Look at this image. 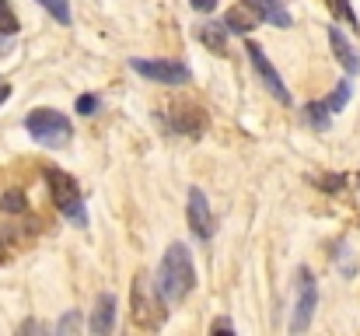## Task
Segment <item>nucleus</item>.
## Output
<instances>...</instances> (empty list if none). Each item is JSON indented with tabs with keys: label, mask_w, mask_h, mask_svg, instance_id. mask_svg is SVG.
Listing matches in <instances>:
<instances>
[{
	"label": "nucleus",
	"mask_w": 360,
	"mask_h": 336,
	"mask_svg": "<svg viewBox=\"0 0 360 336\" xmlns=\"http://www.w3.org/2000/svg\"><path fill=\"white\" fill-rule=\"evenodd\" d=\"M25 130L32 133V140H39V144L53 147V151L67 147V144H70V137H74V123H70L63 112H56V109H35V112H28V119H25Z\"/></svg>",
	"instance_id": "nucleus-3"
},
{
	"label": "nucleus",
	"mask_w": 360,
	"mask_h": 336,
	"mask_svg": "<svg viewBox=\"0 0 360 336\" xmlns=\"http://www.w3.org/2000/svg\"><path fill=\"white\" fill-rule=\"evenodd\" d=\"M77 112L81 116H95L98 112V95H81L77 99Z\"/></svg>",
	"instance_id": "nucleus-20"
},
{
	"label": "nucleus",
	"mask_w": 360,
	"mask_h": 336,
	"mask_svg": "<svg viewBox=\"0 0 360 336\" xmlns=\"http://www.w3.org/2000/svg\"><path fill=\"white\" fill-rule=\"evenodd\" d=\"M200 35H203V42L210 49L224 53V32H221V25H200Z\"/></svg>",
	"instance_id": "nucleus-16"
},
{
	"label": "nucleus",
	"mask_w": 360,
	"mask_h": 336,
	"mask_svg": "<svg viewBox=\"0 0 360 336\" xmlns=\"http://www.w3.org/2000/svg\"><path fill=\"white\" fill-rule=\"evenodd\" d=\"M350 92H354V85H350V81H340V88H336V92H333L322 106H326L329 112H340L347 102H350Z\"/></svg>",
	"instance_id": "nucleus-13"
},
{
	"label": "nucleus",
	"mask_w": 360,
	"mask_h": 336,
	"mask_svg": "<svg viewBox=\"0 0 360 336\" xmlns=\"http://www.w3.org/2000/svg\"><path fill=\"white\" fill-rule=\"evenodd\" d=\"M18 32V14L11 11L7 0H0V35H14Z\"/></svg>",
	"instance_id": "nucleus-17"
},
{
	"label": "nucleus",
	"mask_w": 360,
	"mask_h": 336,
	"mask_svg": "<svg viewBox=\"0 0 360 336\" xmlns=\"http://www.w3.org/2000/svg\"><path fill=\"white\" fill-rule=\"evenodd\" d=\"M46 186H49L53 204H56L70 221L77 224V228L88 224V211H84V200H81V186H77V179H74L70 172H63V168H56V165H46Z\"/></svg>",
	"instance_id": "nucleus-2"
},
{
	"label": "nucleus",
	"mask_w": 360,
	"mask_h": 336,
	"mask_svg": "<svg viewBox=\"0 0 360 336\" xmlns=\"http://www.w3.org/2000/svg\"><path fill=\"white\" fill-rule=\"evenodd\" d=\"M129 67L140 77L158 81V85H172V88H179V85L189 81V67L186 63H175V60H129Z\"/></svg>",
	"instance_id": "nucleus-6"
},
{
	"label": "nucleus",
	"mask_w": 360,
	"mask_h": 336,
	"mask_svg": "<svg viewBox=\"0 0 360 336\" xmlns=\"http://www.w3.org/2000/svg\"><path fill=\"white\" fill-rule=\"evenodd\" d=\"M189 228L200 242H207L214 235V218H210V204H207V193L200 186L189 189Z\"/></svg>",
	"instance_id": "nucleus-8"
},
{
	"label": "nucleus",
	"mask_w": 360,
	"mask_h": 336,
	"mask_svg": "<svg viewBox=\"0 0 360 336\" xmlns=\"http://www.w3.org/2000/svg\"><path fill=\"white\" fill-rule=\"evenodd\" d=\"M315 305H319V284L311 277L308 266L297 270V298H294V316H290V333H304L315 319Z\"/></svg>",
	"instance_id": "nucleus-5"
},
{
	"label": "nucleus",
	"mask_w": 360,
	"mask_h": 336,
	"mask_svg": "<svg viewBox=\"0 0 360 336\" xmlns=\"http://www.w3.org/2000/svg\"><path fill=\"white\" fill-rule=\"evenodd\" d=\"M193 7H196V11H214L217 0H193Z\"/></svg>",
	"instance_id": "nucleus-23"
},
{
	"label": "nucleus",
	"mask_w": 360,
	"mask_h": 336,
	"mask_svg": "<svg viewBox=\"0 0 360 336\" xmlns=\"http://www.w3.org/2000/svg\"><path fill=\"white\" fill-rule=\"evenodd\" d=\"M112 326H116V298H112V294H102V298L95 301V312H91L88 330L95 336H105V333H112Z\"/></svg>",
	"instance_id": "nucleus-10"
},
{
	"label": "nucleus",
	"mask_w": 360,
	"mask_h": 336,
	"mask_svg": "<svg viewBox=\"0 0 360 336\" xmlns=\"http://www.w3.org/2000/svg\"><path fill=\"white\" fill-rule=\"evenodd\" d=\"M329 42H333V53H336V60H340V67L347 70V74H360V56H357V49L350 46V39L333 25L329 28Z\"/></svg>",
	"instance_id": "nucleus-11"
},
{
	"label": "nucleus",
	"mask_w": 360,
	"mask_h": 336,
	"mask_svg": "<svg viewBox=\"0 0 360 336\" xmlns=\"http://www.w3.org/2000/svg\"><path fill=\"white\" fill-rule=\"evenodd\" d=\"M77 330H81V316H77V312H67V316H63V319L56 323V333H60V336L77 333Z\"/></svg>",
	"instance_id": "nucleus-19"
},
{
	"label": "nucleus",
	"mask_w": 360,
	"mask_h": 336,
	"mask_svg": "<svg viewBox=\"0 0 360 336\" xmlns=\"http://www.w3.org/2000/svg\"><path fill=\"white\" fill-rule=\"evenodd\" d=\"M0 207H4V211H21V207H25V197H21V193H7Z\"/></svg>",
	"instance_id": "nucleus-21"
},
{
	"label": "nucleus",
	"mask_w": 360,
	"mask_h": 336,
	"mask_svg": "<svg viewBox=\"0 0 360 336\" xmlns=\"http://www.w3.org/2000/svg\"><path fill=\"white\" fill-rule=\"evenodd\" d=\"M39 7H46V14H53L60 25H70V4L67 0H39Z\"/></svg>",
	"instance_id": "nucleus-14"
},
{
	"label": "nucleus",
	"mask_w": 360,
	"mask_h": 336,
	"mask_svg": "<svg viewBox=\"0 0 360 336\" xmlns=\"http://www.w3.org/2000/svg\"><path fill=\"white\" fill-rule=\"evenodd\" d=\"M224 25H228V32H235V35H248V32H252V14H245L241 7H235V11L224 14Z\"/></svg>",
	"instance_id": "nucleus-12"
},
{
	"label": "nucleus",
	"mask_w": 360,
	"mask_h": 336,
	"mask_svg": "<svg viewBox=\"0 0 360 336\" xmlns=\"http://www.w3.org/2000/svg\"><path fill=\"white\" fill-rule=\"evenodd\" d=\"M304 119H308L311 126H319V130H326V126H329V109H326L322 102H311V106L304 109Z\"/></svg>",
	"instance_id": "nucleus-18"
},
{
	"label": "nucleus",
	"mask_w": 360,
	"mask_h": 336,
	"mask_svg": "<svg viewBox=\"0 0 360 336\" xmlns=\"http://www.w3.org/2000/svg\"><path fill=\"white\" fill-rule=\"evenodd\" d=\"M165 298L158 294V287L140 273L136 284H133V326L136 330H158L165 323V312H161Z\"/></svg>",
	"instance_id": "nucleus-4"
},
{
	"label": "nucleus",
	"mask_w": 360,
	"mask_h": 336,
	"mask_svg": "<svg viewBox=\"0 0 360 336\" xmlns=\"http://www.w3.org/2000/svg\"><path fill=\"white\" fill-rule=\"evenodd\" d=\"M158 294L168 301V305H179L193 294L196 287V266H193V256L182 242H172L168 252L161 256V266H158V280H154Z\"/></svg>",
	"instance_id": "nucleus-1"
},
{
	"label": "nucleus",
	"mask_w": 360,
	"mask_h": 336,
	"mask_svg": "<svg viewBox=\"0 0 360 336\" xmlns=\"http://www.w3.org/2000/svg\"><path fill=\"white\" fill-rule=\"evenodd\" d=\"M0 81H4V77H0Z\"/></svg>",
	"instance_id": "nucleus-25"
},
{
	"label": "nucleus",
	"mask_w": 360,
	"mask_h": 336,
	"mask_svg": "<svg viewBox=\"0 0 360 336\" xmlns=\"http://www.w3.org/2000/svg\"><path fill=\"white\" fill-rule=\"evenodd\" d=\"M245 53H248V60H252V67L259 70V77H262V85L273 92V99L276 102H283V106H290V92H287V85H283V77H280V70L269 63V56L255 46V42H248L245 46Z\"/></svg>",
	"instance_id": "nucleus-7"
},
{
	"label": "nucleus",
	"mask_w": 360,
	"mask_h": 336,
	"mask_svg": "<svg viewBox=\"0 0 360 336\" xmlns=\"http://www.w3.org/2000/svg\"><path fill=\"white\" fill-rule=\"evenodd\" d=\"M326 4H329V7H333V14H336V18H343V21H347V25H354V32H357V11H354V4H350V0H326Z\"/></svg>",
	"instance_id": "nucleus-15"
},
{
	"label": "nucleus",
	"mask_w": 360,
	"mask_h": 336,
	"mask_svg": "<svg viewBox=\"0 0 360 336\" xmlns=\"http://www.w3.org/2000/svg\"><path fill=\"white\" fill-rule=\"evenodd\" d=\"M214 330H217V333H235V326H231L228 319H217V323H214Z\"/></svg>",
	"instance_id": "nucleus-22"
},
{
	"label": "nucleus",
	"mask_w": 360,
	"mask_h": 336,
	"mask_svg": "<svg viewBox=\"0 0 360 336\" xmlns=\"http://www.w3.org/2000/svg\"><path fill=\"white\" fill-rule=\"evenodd\" d=\"M7 95H11V85H7V81H0V106L7 102Z\"/></svg>",
	"instance_id": "nucleus-24"
},
{
	"label": "nucleus",
	"mask_w": 360,
	"mask_h": 336,
	"mask_svg": "<svg viewBox=\"0 0 360 336\" xmlns=\"http://www.w3.org/2000/svg\"><path fill=\"white\" fill-rule=\"evenodd\" d=\"M245 4H248V11L255 18L269 21L273 28H290V14H287L283 0H245Z\"/></svg>",
	"instance_id": "nucleus-9"
}]
</instances>
